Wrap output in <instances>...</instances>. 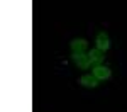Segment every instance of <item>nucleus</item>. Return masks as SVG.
I'll list each match as a JSON object with an SVG mask.
<instances>
[{
	"mask_svg": "<svg viewBox=\"0 0 127 112\" xmlns=\"http://www.w3.org/2000/svg\"><path fill=\"white\" fill-rule=\"evenodd\" d=\"M93 75L97 76L98 80H108L110 75H112V71H110V68L103 66V65H98V66L93 68Z\"/></svg>",
	"mask_w": 127,
	"mask_h": 112,
	"instance_id": "obj_5",
	"label": "nucleus"
},
{
	"mask_svg": "<svg viewBox=\"0 0 127 112\" xmlns=\"http://www.w3.org/2000/svg\"><path fill=\"white\" fill-rule=\"evenodd\" d=\"M71 51L73 53H85L87 51V48H88V42H87V39H81V37H76V39H73L71 41Z\"/></svg>",
	"mask_w": 127,
	"mask_h": 112,
	"instance_id": "obj_4",
	"label": "nucleus"
},
{
	"mask_svg": "<svg viewBox=\"0 0 127 112\" xmlns=\"http://www.w3.org/2000/svg\"><path fill=\"white\" fill-rule=\"evenodd\" d=\"M73 63L81 68V70H87L88 66L92 65V61H90V56H88V53H73Z\"/></svg>",
	"mask_w": 127,
	"mask_h": 112,
	"instance_id": "obj_1",
	"label": "nucleus"
},
{
	"mask_svg": "<svg viewBox=\"0 0 127 112\" xmlns=\"http://www.w3.org/2000/svg\"><path fill=\"white\" fill-rule=\"evenodd\" d=\"M88 56H90L92 65H93V66H98V65H102L103 60H105V51L98 49V48H93V49L88 51Z\"/></svg>",
	"mask_w": 127,
	"mask_h": 112,
	"instance_id": "obj_2",
	"label": "nucleus"
},
{
	"mask_svg": "<svg viewBox=\"0 0 127 112\" xmlns=\"http://www.w3.org/2000/svg\"><path fill=\"white\" fill-rule=\"evenodd\" d=\"M98 81H100V80H98L93 73H92V75H90V73H87V75L80 76V83H81L83 87H87V88H95V87L98 85Z\"/></svg>",
	"mask_w": 127,
	"mask_h": 112,
	"instance_id": "obj_3",
	"label": "nucleus"
},
{
	"mask_svg": "<svg viewBox=\"0 0 127 112\" xmlns=\"http://www.w3.org/2000/svg\"><path fill=\"white\" fill-rule=\"evenodd\" d=\"M95 42H97V48L102 51H107L110 48V39H108L107 32H100L97 36V39H95Z\"/></svg>",
	"mask_w": 127,
	"mask_h": 112,
	"instance_id": "obj_6",
	"label": "nucleus"
}]
</instances>
